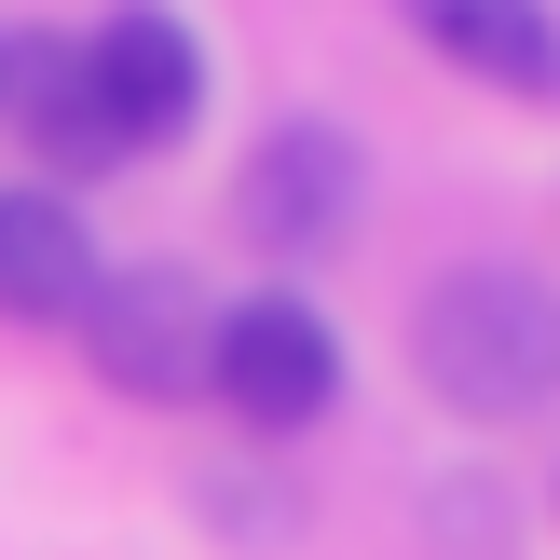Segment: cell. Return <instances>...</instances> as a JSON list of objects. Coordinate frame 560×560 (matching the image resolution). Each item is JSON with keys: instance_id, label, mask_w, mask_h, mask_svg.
Returning <instances> with one entry per match:
<instances>
[{"instance_id": "cell-1", "label": "cell", "mask_w": 560, "mask_h": 560, "mask_svg": "<svg viewBox=\"0 0 560 560\" xmlns=\"http://www.w3.org/2000/svg\"><path fill=\"white\" fill-rule=\"evenodd\" d=\"M410 370H424L438 410H465V424H520V410L560 397V288L520 260H465L424 288V315H410Z\"/></svg>"}, {"instance_id": "cell-3", "label": "cell", "mask_w": 560, "mask_h": 560, "mask_svg": "<svg viewBox=\"0 0 560 560\" xmlns=\"http://www.w3.org/2000/svg\"><path fill=\"white\" fill-rule=\"evenodd\" d=\"M355 219H370V151H355V124L288 109V124L246 137V164H233V233L260 246V260H328Z\"/></svg>"}, {"instance_id": "cell-8", "label": "cell", "mask_w": 560, "mask_h": 560, "mask_svg": "<svg viewBox=\"0 0 560 560\" xmlns=\"http://www.w3.org/2000/svg\"><path fill=\"white\" fill-rule=\"evenodd\" d=\"M397 14L424 55H452L492 96H560V14L547 0H397Z\"/></svg>"}, {"instance_id": "cell-4", "label": "cell", "mask_w": 560, "mask_h": 560, "mask_svg": "<svg viewBox=\"0 0 560 560\" xmlns=\"http://www.w3.org/2000/svg\"><path fill=\"white\" fill-rule=\"evenodd\" d=\"M82 355H96L109 397H206V328L219 301L191 288V260H109L96 301H82Z\"/></svg>"}, {"instance_id": "cell-5", "label": "cell", "mask_w": 560, "mask_h": 560, "mask_svg": "<svg viewBox=\"0 0 560 560\" xmlns=\"http://www.w3.org/2000/svg\"><path fill=\"white\" fill-rule=\"evenodd\" d=\"M82 69H96V109H109V137H124V164L178 151V137L206 124V42H191L178 0H109V14L82 27Z\"/></svg>"}, {"instance_id": "cell-2", "label": "cell", "mask_w": 560, "mask_h": 560, "mask_svg": "<svg viewBox=\"0 0 560 560\" xmlns=\"http://www.w3.org/2000/svg\"><path fill=\"white\" fill-rule=\"evenodd\" d=\"M206 397L233 410V424H260V438L328 424V410H342V328H328L301 288L219 301V328H206Z\"/></svg>"}, {"instance_id": "cell-7", "label": "cell", "mask_w": 560, "mask_h": 560, "mask_svg": "<svg viewBox=\"0 0 560 560\" xmlns=\"http://www.w3.org/2000/svg\"><path fill=\"white\" fill-rule=\"evenodd\" d=\"M96 233H82V206L69 191H42V178H14L0 191V315L14 328H69L82 301H96Z\"/></svg>"}, {"instance_id": "cell-6", "label": "cell", "mask_w": 560, "mask_h": 560, "mask_svg": "<svg viewBox=\"0 0 560 560\" xmlns=\"http://www.w3.org/2000/svg\"><path fill=\"white\" fill-rule=\"evenodd\" d=\"M0 124L27 137L42 191L124 164V137H109V109H96V69H82V27H14V42H0Z\"/></svg>"}]
</instances>
